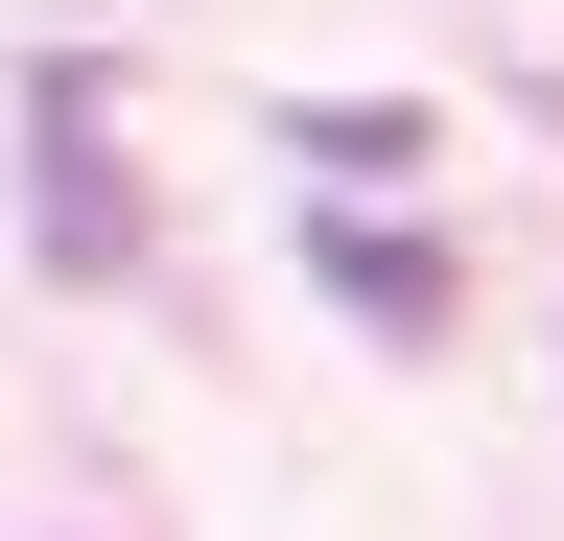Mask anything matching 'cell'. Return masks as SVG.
<instances>
[{"label": "cell", "mask_w": 564, "mask_h": 541, "mask_svg": "<svg viewBox=\"0 0 564 541\" xmlns=\"http://www.w3.org/2000/svg\"><path fill=\"white\" fill-rule=\"evenodd\" d=\"M306 259H329V306H352V329H400V354H423V329H447V259H423V236L377 213V188H352V213H329Z\"/></svg>", "instance_id": "7a4b0ae2"}, {"label": "cell", "mask_w": 564, "mask_h": 541, "mask_svg": "<svg viewBox=\"0 0 564 541\" xmlns=\"http://www.w3.org/2000/svg\"><path fill=\"white\" fill-rule=\"evenodd\" d=\"M282 165H306V188H423V165H447V118H423V95H306V118H282Z\"/></svg>", "instance_id": "3957f363"}, {"label": "cell", "mask_w": 564, "mask_h": 541, "mask_svg": "<svg viewBox=\"0 0 564 541\" xmlns=\"http://www.w3.org/2000/svg\"><path fill=\"white\" fill-rule=\"evenodd\" d=\"M24 142H47V259H70V283H118V259H141V188L95 165V72H47Z\"/></svg>", "instance_id": "6da1fadb"}]
</instances>
